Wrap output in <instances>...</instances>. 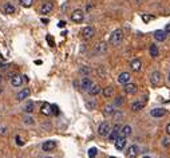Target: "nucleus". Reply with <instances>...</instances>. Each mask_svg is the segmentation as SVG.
Wrapping results in <instances>:
<instances>
[{
  "label": "nucleus",
  "mask_w": 170,
  "mask_h": 158,
  "mask_svg": "<svg viewBox=\"0 0 170 158\" xmlns=\"http://www.w3.org/2000/svg\"><path fill=\"white\" fill-rule=\"evenodd\" d=\"M122 39H123V32H122V30H115L111 34V36H110V43L117 46L122 42Z\"/></svg>",
  "instance_id": "f257e3e1"
},
{
  "label": "nucleus",
  "mask_w": 170,
  "mask_h": 158,
  "mask_svg": "<svg viewBox=\"0 0 170 158\" xmlns=\"http://www.w3.org/2000/svg\"><path fill=\"white\" fill-rule=\"evenodd\" d=\"M110 131H111V129H110V125L107 122H103L99 125V129H98V133L101 137H109Z\"/></svg>",
  "instance_id": "f03ea898"
},
{
  "label": "nucleus",
  "mask_w": 170,
  "mask_h": 158,
  "mask_svg": "<svg viewBox=\"0 0 170 158\" xmlns=\"http://www.w3.org/2000/svg\"><path fill=\"white\" fill-rule=\"evenodd\" d=\"M83 19H84V13L82 10H75L71 13V20L74 23H82Z\"/></svg>",
  "instance_id": "7ed1b4c3"
},
{
  "label": "nucleus",
  "mask_w": 170,
  "mask_h": 158,
  "mask_svg": "<svg viewBox=\"0 0 170 158\" xmlns=\"http://www.w3.org/2000/svg\"><path fill=\"white\" fill-rule=\"evenodd\" d=\"M95 34V30L92 27H84L82 28V31H80V35L83 36L84 39H91L92 36Z\"/></svg>",
  "instance_id": "20e7f679"
},
{
  "label": "nucleus",
  "mask_w": 170,
  "mask_h": 158,
  "mask_svg": "<svg viewBox=\"0 0 170 158\" xmlns=\"http://www.w3.org/2000/svg\"><path fill=\"white\" fill-rule=\"evenodd\" d=\"M52 10H54V3L52 2H46L42 6V8H40V13L46 15V13H50Z\"/></svg>",
  "instance_id": "39448f33"
},
{
  "label": "nucleus",
  "mask_w": 170,
  "mask_h": 158,
  "mask_svg": "<svg viewBox=\"0 0 170 158\" xmlns=\"http://www.w3.org/2000/svg\"><path fill=\"white\" fill-rule=\"evenodd\" d=\"M11 84H12L14 87H20L21 84H23V76L19 74L14 75L12 78H11Z\"/></svg>",
  "instance_id": "423d86ee"
},
{
  "label": "nucleus",
  "mask_w": 170,
  "mask_h": 158,
  "mask_svg": "<svg viewBox=\"0 0 170 158\" xmlns=\"http://www.w3.org/2000/svg\"><path fill=\"white\" fill-rule=\"evenodd\" d=\"M40 113H42L43 115H51V114H52V106L50 103H47V102H44L42 105V107H40Z\"/></svg>",
  "instance_id": "0eeeda50"
},
{
  "label": "nucleus",
  "mask_w": 170,
  "mask_h": 158,
  "mask_svg": "<svg viewBox=\"0 0 170 158\" xmlns=\"http://www.w3.org/2000/svg\"><path fill=\"white\" fill-rule=\"evenodd\" d=\"M130 79H131V75L129 74V72H122V74H119V76H118V82H119L121 84H126L130 82Z\"/></svg>",
  "instance_id": "6e6552de"
},
{
  "label": "nucleus",
  "mask_w": 170,
  "mask_h": 158,
  "mask_svg": "<svg viewBox=\"0 0 170 158\" xmlns=\"http://www.w3.org/2000/svg\"><path fill=\"white\" fill-rule=\"evenodd\" d=\"M92 84H94V83H92V80H91L90 78H83V79H82V82H80V89L88 91V90L91 89Z\"/></svg>",
  "instance_id": "1a4fd4ad"
},
{
  "label": "nucleus",
  "mask_w": 170,
  "mask_h": 158,
  "mask_svg": "<svg viewBox=\"0 0 170 158\" xmlns=\"http://www.w3.org/2000/svg\"><path fill=\"white\" fill-rule=\"evenodd\" d=\"M114 143H115L117 150H123L125 146H126V138H125V137H118Z\"/></svg>",
  "instance_id": "9d476101"
},
{
  "label": "nucleus",
  "mask_w": 170,
  "mask_h": 158,
  "mask_svg": "<svg viewBox=\"0 0 170 158\" xmlns=\"http://www.w3.org/2000/svg\"><path fill=\"white\" fill-rule=\"evenodd\" d=\"M106 51V43L105 42H98L94 46V54H103Z\"/></svg>",
  "instance_id": "9b49d317"
},
{
  "label": "nucleus",
  "mask_w": 170,
  "mask_h": 158,
  "mask_svg": "<svg viewBox=\"0 0 170 158\" xmlns=\"http://www.w3.org/2000/svg\"><path fill=\"white\" fill-rule=\"evenodd\" d=\"M151 83L153 84H160L162 82V75L160 71H154L153 74H151Z\"/></svg>",
  "instance_id": "f8f14e48"
},
{
  "label": "nucleus",
  "mask_w": 170,
  "mask_h": 158,
  "mask_svg": "<svg viewBox=\"0 0 170 158\" xmlns=\"http://www.w3.org/2000/svg\"><path fill=\"white\" fill-rule=\"evenodd\" d=\"M130 67H131L133 71H135V72L141 71V67H142L141 60H139V59H133V60L130 62Z\"/></svg>",
  "instance_id": "ddd939ff"
},
{
  "label": "nucleus",
  "mask_w": 170,
  "mask_h": 158,
  "mask_svg": "<svg viewBox=\"0 0 170 158\" xmlns=\"http://www.w3.org/2000/svg\"><path fill=\"white\" fill-rule=\"evenodd\" d=\"M151 117H154V118H161V117H164L166 114V110L165 109H153L150 111Z\"/></svg>",
  "instance_id": "4468645a"
},
{
  "label": "nucleus",
  "mask_w": 170,
  "mask_h": 158,
  "mask_svg": "<svg viewBox=\"0 0 170 158\" xmlns=\"http://www.w3.org/2000/svg\"><path fill=\"white\" fill-rule=\"evenodd\" d=\"M29 94H31L29 89H23L21 91H19V93H17L16 99H17V101H23V99H25V98L29 97Z\"/></svg>",
  "instance_id": "2eb2a0df"
},
{
  "label": "nucleus",
  "mask_w": 170,
  "mask_h": 158,
  "mask_svg": "<svg viewBox=\"0 0 170 158\" xmlns=\"http://www.w3.org/2000/svg\"><path fill=\"white\" fill-rule=\"evenodd\" d=\"M55 148H56V143L54 141H47V142H44L43 146H42V149L44 152H51V150H54Z\"/></svg>",
  "instance_id": "dca6fc26"
},
{
  "label": "nucleus",
  "mask_w": 170,
  "mask_h": 158,
  "mask_svg": "<svg viewBox=\"0 0 170 158\" xmlns=\"http://www.w3.org/2000/svg\"><path fill=\"white\" fill-rule=\"evenodd\" d=\"M125 93L126 94H135L137 93V86L134 83H126L125 84Z\"/></svg>",
  "instance_id": "f3484780"
},
{
  "label": "nucleus",
  "mask_w": 170,
  "mask_h": 158,
  "mask_svg": "<svg viewBox=\"0 0 170 158\" xmlns=\"http://www.w3.org/2000/svg\"><path fill=\"white\" fill-rule=\"evenodd\" d=\"M137 156H138V148H137L135 145L130 146V148L127 149V157L129 158H135Z\"/></svg>",
  "instance_id": "a211bd4d"
},
{
  "label": "nucleus",
  "mask_w": 170,
  "mask_h": 158,
  "mask_svg": "<svg viewBox=\"0 0 170 158\" xmlns=\"http://www.w3.org/2000/svg\"><path fill=\"white\" fill-rule=\"evenodd\" d=\"M154 38H156L157 42H164L166 39V32L162 31V30H158V31L154 32Z\"/></svg>",
  "instance_id": "6ab92c4d"
},
{
  "label": "nucleus",
  "mask_w": 170,
  "mask_h": 158,
  "mask_svg": "<svg viewBox=\"0 0 170 158\" xmlns=\"http://www.w3.org/2000/svg\"><path fill=\"white\" fill-rule=\"evenodd\" d=\"M99 93H101V86H99V84H92L91 89L88 90V94H90L91 97H94V95H98Z\"/></svg>",
  "instance_id": "aec40b11"
},
{
  "label": "nucleus",
  "mask_w": 170,
  "mask_h": 158,
  "mask_svg": "<svg viewBox=\"0 0 170 158\" xmlns=\"http://www.w3.org/2000/svg\"><path fill=\"white\" fill-rule=\"evenodd\" d=\"M119 133L122 134V137H125V138H126V137H129V135L131 134V127L129 126V125H126V126H122Z\"/></svg>",
  "instance_id": "412c9836"
},
{
  "label": "nucleus",
  "mask_w": 170,
  "mask_h": 158,
  "mask_svg": "<svg viewBox=\"0 0 170 158\" xmlns=\"http://www.w3.org/2000/svg\"><path fill=\"white\" fill-rule=\"evenodd\" d=\"M113 94H114V87L109 86V87H106V89H103V97H106V98H110Z\"/></svg>",
  "instance_id": "4be33fe9"
},
{
  "label": "nucleus",
  "mask_w": 170,
  "mask_h": 158,
  "mask_svg": "<svg viewBox=\"0 0 170 158\" xmlns=\"http://www.w3.org/2000/svg\"><path fill=\"white\" fill-rule=\"evenodd\" d=\"M143 106H145L143 102H134V103L131 105V110H133V111H138V110L143 109Z\"/></svg>",
  "instance_id": "5701e85b"
},
{
  "label": "nucleus",
  "mask_w": 170,
  "mask_h": 158,
  "mask_svg": "<svg viewBox=\"0 0 170 158\" xmlns=\"http://www.w3.org/2000/svg\"><path fill=\"white\" fill-rule=\"evenodd\" d=\"M4 12L8 13V15H12V13L15 12V7L11 4V3H7V4L4 6Z\"/></svg>",
  "instance_id": "b1692460"
},
{
  "label": "nucleus",
  "mask_w": 170,
  "mask_h": 158,
  "mask_svg": "<svg viewBox=\"0 0 170 158\" xmlns=\"http://www.w3.org/2000/svg\"><path fill=\"white\" fill-rule=\"evenodd\" d=\"M158 54H160V51H158L157 44H151V46H150V55H151L153 58H157Z\"/></svg>",
  "instance_id": "393cba45"
},
{
  "label": "nucleus",
  "mask_w": 170,
  "mask_h": 158,
  "mask_svg": "<svg viewBox=\"0 0 170 158\" xmlns=\"http://www.w3.org/2000/svg\"><path fill=\"white\" fill-rule=\"evenodd\" d=\"M24 111L28 113V114L34 111V102H28V103L24 106Z\"/></svg>",
  "instance_id": "a878e982"
},
{
  "label": "nucleus",
  "mask_w": 170,
  "mask_h": 158,
  "mask_svg": "<svg viewBox=\"0 0 170 158\" xmlns=\"http://www.w3.org/2000/svg\"><path fill=\"white\" fill-rule=\"evenodd\" d=\"M114 113V105H107L105 107V115H111Z\"/></svg>",
  "instance_id": "bb28decb"
},
{
  "label": "nucleus",
  "mask_w": 170,
  "mask_h": 158,
  "mask_svg": "<svg viewBox=\"0 0 170 158\" xmlns=\"http://www.w3.org/2000/svg\"><path fill=\"white\" fill-rule=\"evenodd\" d=\"M19 3H20V6H23V7H25V8H28V7L32 6L34 0H19Z\"/></svg>",
  "instance_id": "cd10ccee"
},
{
  "label": "nucleus",
  "mask_w": 170,
  "mask_h": 158,
  "mask_svg": "<svg viewBox=\"0 0 170 158\" xmlns=\"http://www.w3.org/2000/svg\"><path fill=\"white\" fill-rule=\"evenodd\" d=\"M97 153H98L97 148H91L90 150H88V157H90V158H95V157H97Z\"/></svg>",
  "instance_id": "c85d7f7f"
},
{
  "label": "nucleus",
  "mask_w": 170,
  "mask_h": 158,
  "mask_svg": "<svg viewBox=\"0 0 170 158\" xmlns=\"http://www.w3.org/2000/svg\"><path fill=\"white\" fill-rule=\"evenodd\" d=\"M79 72L80 74H88V72H90V68H87V67H82L79 70Z\"/></svg>",
  "instance_id": "c756f323"
},
{
  "label": "nucleus",
  "mask_w": 170,
  "mask_h": 158,
  "mask_svg": "<svg viewBox=\"0 0 170 158\" xmlns=\"http://www.w3.org/2000/svg\"><path fill=\"white\" fill-rule=\"evenodd\" d=\"M162 145H164V146H170V139L169 138H164V139H162Z\"/></svg>",
  "instance_id": "7c9ffc66"
},
{
  "label": "nucleus",
  "mask_w": 170,
  "mask_h": 158,
  "mask_svg": "<svg viewBox=\"0 0 170 158\" xmlns=\"http://www.w3.org/2000/svg\"><path fill=\"white\" fill-rule=\"evenodd\" d=\"M122 102H123V98H122V97H118V98H117V101H115V103H114V106H118V105H121Z\"/></svg>",
  "instance_id": "2f4dec72"
},
{
  "label": "nucleus",
  "mask_w": 170,
  "mask_h": 158,
  "mask_svg": "<svg viewBox=\"0 0 170 158\" xmlns=\"http://www.w3.org/2000/svg\"><path fill=\"white\" fill-rule=\"evenodd\" d=\"M151 19H153V16H146V15H143V16H142V20H143V21H146V23H147V21H150Z\"/></svg>",
  "instance_id": "473e14b6"
},
{
  "label": "nucleus",
  "mask_w": 170,
  "mask_h": 158,
  "mask_svg": "<svg viewBox=\"0 0 170 158\" xmlns=\"http://www.w3.org/2000/svg\"><path fill=\"white\" fill-rule=\"evenodd\" d=\"M16 142H17V145H20V146H21V145H23V143H24L23 141H21V138L19 137V135H16Z\"/></svg>",
  "instance_id": "72a5a7b5"
},
{
  "label": "nucleus",
  "mask_w": 170,
  "mask_h": 158,
  "mask_svg": "<svg viewBox=\"0 0 170 158\" xmlns=\"http://www.w3.org/2000/svg\"><path fill=\"white\" fill-rule=\"evenodd\" d=\"M165 32H166V34H170V24H166V27H165Z\"/></svg>",
  "instance_id": "f704fd0d"
},
{
  "label": "nucleus",
  "mask_w": 170,
  "mask_h": 158,
  "mask_svg": "<svg viewBox=\"0 0 170 158\" xmlns=\"http://www.w3.org/2000/svg\"><path fill=\"white\" fill-rule=\"evenodd\" d=\"M59 27H60V28H63L64 27V25H66V21H63V20H62V21H59Z\"/></svg>",
  "instance_id": "c9c22d12"
},
{
  "label": "nucleus",
  "mask_w": 170,
  "mask_h": 158,
  "mask_svg": "<svg viewBox=\"0 0 170 158\" xmlns=\"http://www.w3.org/2000/svg\"><path fill=\"white\" fill-rule=\"evenodd\" d=\"M87 107H88V109H91V107H95V103H94V102H92V103H90V102H88V103H87Z\"/></svg>",
  "instance_id": "e433bc0d"
},
{
  "label": "nucleus",
  "mask_w": 170,
  "mask_h": 158,
  "mask_svg": "<svg viewBox=\"0 0 170 158\" xmlns=\"http://www.w3.org/2000/svg\"><path fill=\"white\" fill-rule=\"evenodd\" d=\"M24 122H25V123H29V125H31V123H32V119H31V118H25V121H24Z\"/></svg>",
  "instance_id": "4c0bfd02"
},
{
  "label": "nucleus",
  "mask_w": 170,
  "mask_h": 158,
  "mask_svg": "<svg viewBox=\"0 0 170 158\" xmlns=\"http://www.w3.org/2000/svg\"><path fill=\"white\" fill-rule=\"evenodd\" d=\"M166 133H168V134L170 135V123L168 125V126H166Z\"/></svg>",
  "instance_id": "58836bf2"
},
{
  "label": "nucleus",
  "mask_w": 170,
  "mask_h": 158,
  "mask_svg": "<svg viewBox=\"0 0 170 158\" xmlns=\"http://www.w3.org/2000/svg\"><path fill=\"white\" fill-rule=\"evenodd\" d=\"M47 40H48V42L51 43V46H54V42H52V38H50V36H48V38H47Z\"/></svg>",
  "instance_id": "ea45409f"
},
{
  "label": "nucleus",
  "mask_w": 170,
  "mask_h": 158,
  "mask_svg": "<svg viewBox=\"0 0 170 158\" xmlns=\"http://www.w3.org/2000/svg\"><path fill=\"white\" fill-rule=\"evenodd\" d=\"M134 2H135V3H137V4H141V3H142V2H143V0H134Z\"/></svg>",
  "instance_id": "a19ab883"
},
{
  "label": "nucleus",
  "mask_w": 170,
  "mask_h": 158,
  "mask_svg": "<svg viewBox=\"0 0 170 158\" xmlns=\"http://www.w3.org/2000/svg\"><path fill=\"white\" fill-rule=\"evenodd\" d=\"M168 79H169V82H170V72H169V75H168Z\"/></svg>",
  "instance_id": "79ce46f5"
},
{
  "label": "nucleus",
  "mask_w": 170,
  "mask_h": 158,
  "mask_svg": "<svg viewBox=\"0 0 170 158\" xmlns=\"http://www.w3.org/2000/svg\"><path fill=\"white\" fill-rule=\"evenodd\" d=\"M143 158H150V157H149V156H145V157H143Z\"/></svg>",
  "instance_id": "37998d69"
},
{
  "label": "nucleus",
  "mask_w": 170,
  "mask_h": 158,
  "mask_svg": "<svg viewBox=\"0 0 170 158\" xmlns=\"http://www.w3.org/2000/svg\"><path fill=\"white\" fill-rule=\"evenodd\" d=\"M2 78H3V76H2V75H0V82H2Z\"/></svg>",
  "instance_id": "c03bdc74"
},
{
  "label": "nucleus",
  "mask_w": 170,
  "mask_h": 158,
  "mask_svg": "<svg viewBox=\"0 0 170 158\" xmlns=\"http://www.w3.org/2000/svg\"><path fill=\"white\" fill-rule=\"evenodd\" d=\"M110 158H115V157H110Z\"/></svg>",
  "instance_id": "a18cd8bd"
},
{
  "label": "nucleus",
  "mask_w": 170,
  "mask_h": 158,
  "mask_svg": "<svg viewBox=\"0 0 170 158\" xmlns=\"http://www.w3.org/2000/svg\"><path fill=\"white\" fill-rule=\"evenodd\" d=\"M46 158H51V157H46Z\"/></svg>",
  "instance_id": "49530a36"
},
{
  "label": "nucleus",
  "mask_w": 170,
  "mask_h": 158,
  "mask_svg": "<svg viewBox=\"0 0 170 158\" xmlns=\"http://www.w3.org/2000/svg\"><path fill=\"white\" fill-rule=\"evenodd\" d=\"M0 93H2V89H0Z\"/></svg>",
  "instance_id": "de8ad7c7"
}]
</instances>
